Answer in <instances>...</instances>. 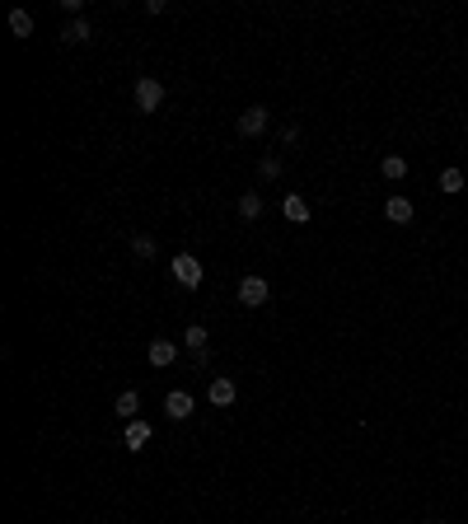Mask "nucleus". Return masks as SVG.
Returning <instances> with one entry per match:
<instances>
[{
    "label": "nucleus",
    "instance_id": "obj_1",
    "mask_svg": "<svg viewBox=\"0 0 468 524\" xmlns=\"http://www.w3.org/2000/svg\"><path fill=\"white\" fill-rule=\"evenodd\" d=\"M169 272H174V281H179L183 290H197L201 277H206V272H201V262H197V253H179L174 262H169Z\"/></svg>",
    "mask_w": 468,
    "mask_h": 524
},
{
    "label": "nucleus",
    "instance_id": "obj_2",
    "mask_svg": "<svg viewBox=\"0 0 468 524\" xmlns=\"http://www.w3.org/2000/svg\"><path fill=\"white\" fill-rule=\"evenodd\" d=\"M132 94H136V108H141V112H159V108H164V85H159L155 75H141Z\"/></svg>",
    "mask_w": 468,
    "mask_h": 524
},
{
    "label": "nucleus",
    "instance_id": "obj_3",
    "mask_svg": "<svg viewBox=\"0 0 468 524\" xmlns=\"http://www.w3.org/2000/svg\"><path fill=\"white\" fill-rule=\"evenodd\" d=\"M267 127H272V112L262 108V103H253V108H244V112H239L234 132H239V136H262Z\"/></svg>",
    "mask_w": 468,
    "mask_h": 524
},
{
    "label": "nucleus",
    "instance_id": "obj_4",
    "mask_svg": "<svg viewBox=\"0 0 468 524\" xmlns=\"http://www.w3.org/2000/svg\"><path fill=\"white\" fill-rule=\"evenodd\" d=\"M267 300H272V286L262 277H244V281H239V304H244V309H262Z\"/></svg>",
    "mask_w": 468,
    "mask_h": 524
},
{
    "label": "nucleus",
    "instance_id": "obj_5",
    "mask_svg": "<svg viewBox=\"0 0 468 524\" xmlns=\"http://www.w3.org/2000/svg\"><path fill=\"white\" fill-rule=\"evenodd\" d=\"M206 398H211L216 407H230V402L239 398V384H234L230 375H211V389H206Z\"/></svg>",
    "mask_w": 468,
    "mask_h": 524
},
{
    "label": "nucleus",
    "instance_id": "obj_6",
    "mask_svg": "<svg viewBox=\"0 0 468 524\" xmlns=\"http://www.w3.org/2000/svg\"><path fill=\"white\" fill-rule=\"evenodd\" d=\"M150 435H155V426H150V422H141V417H136V422H127V431H122V445L141 454V449L150 445Z\"/></svg>",
    "mask_w": 468,
    "mask_h": 524
},
{
    "label": "nucleus",
    "instance_id": "obj_7",
    "mask_svg": "<svg viewBox=\"0 0 468 524\" xmlns=\"http://www.w3.org/2000/svg\"><path fill=\"white\" fill-rule=\"evenodd\" d=\"M174 360H179V342H174V337H155V342H150V365L164 370V365H174Z\"/></svg>",
    "mask_w": 468,
    "mask_h": 524
},
{
    "label": "nucleus",
    "instance_id": "obj_8",
    "mask_svg": "<svg viewBox=\"0 0 468 524\" xmlns=\"http://www.w3.org/2000/svg\"><path fill=\"white\" fill-rule=\"evenodd\" d=\"M281 215H286V220L290 225H309V201H304V197H295V192H286V201H281Z\"/></svg>",
    "mask_w": 468,
    "mask_h": 524
},
{
    "label": "nucleus",
    "instance_id": "obj_9",
    "mask_svg": "<svg viewBox=\"0 0 468 524\" xmlns=\"http://www.w3.org/2000/svg\"><path fill=\"white\" fill-rule=\"evenodd\" d=\"M90 38H94V23L90 19H70L66 28H61V43H66V47H85Z\"/></svg>",
    "mask_w": 468,
    "mask_h": 524
},
{
    "label": "nucleus",
    "instance_id": "obj_10",
    "mask_svg": "<svg viewBox=\"0 0 468 524\" xmlns=\"http://www.w3.org/2000/svg\"><path fill=\"white\" fill-rule=\"evenodd\" d=\"M164 412L174 417V422H188V417H192V393H188V389H174V393L164 398Z\"/></svg>",
    "mask_w": 468,
    "mask_h": 524
},
{
    "label": "nucleus",
    "instance_id": "obj_11",
    "mask_svg": "<svg viewBox=\"0 0 468 524\" xmlns=\"http://www.w3.org/2000/svg\"><path fill=\"white\" fill-rule=\"evenodd\" d=\"M384 215H389L393 225H408V220H413V201H408V197H389V201H384Z\"/></svg>",
    "mask_w": 468,
    "mask_h": 524
},
{
    "label": "nucleus",
    "instance_id": "obj_12",
    "mask_svg": "<svg viewBox=\"0 0 468 524\" xmlns=\"http://www.w3.org/2000/svg\"><path fill=\"white\" fill-rule=\"evenodd\" d=\"M112 407H117V417H122V422H136V412H141V393H117V402H112Z\"/></svg>",
    "mask_w": 468,
    "mask_h": 524
},
{
    "label": "nucleus",
    "instance_id": "obj_13",
    "mask_svg": "<svg viewBox=\"0 0 468 524\" xmlns=\"http://www.w3.org/2000/svg\"><path fill=\"white\" fill-rule=\"evenodd\" d=\"M379 173L389 183H398V178H408V159L403 155H384V164H379Z\"/></svg>",
    "mask_w": 468,
    "mask_h": 524
},
{
    "label": "nucleus",
    "instance_id": "obj_14",
    "mask_svg": "<svg viewBox=\"0 0 468 524\" xmlns=\"http://www.w3.org/2000/svg\"><path fill=\"white\" fill-rule=\"evenodd\" d=\"M10 33L14 38H33V14H28V10H10Z\"/></svg>",
    "mask_w": 468,
    "mask_h": 524
},
{
    "label": "nucleus",
    "instance_id": "obj_15",
    "mask_svg": "<svg viewBox=\"0 0 468 524\" xmlns=\"http://www.w3.org/2000/svg\"><path fill=\"white\" fill-rule=\"evenodd\" d=\"M206 342H211V333H206L201 324H192L188 333H183V346H188V351H206Z\"/></svg>",
    "mask_w": 468,
    "mask_h": 524
},
{
    "label": "nucleus",
    "instance_id": "obj_16",
    "mask_svg": "<svg viewBox=\"0 0 468 524\" xmlns=\"http://www.w3.org/2000/svg\"><path fill=\"white\" fill-rule=\"evenodd\" d=\"M239 215H244V220H257V215H262V197H257V192H244V197H239Z\"/></svg>",
    "mask_w": 468,
    "mask_h": 524
},
{
    "label": "nucleus",
    "instance_id": "obj_17",
    "mask_svg": "<svg viewBox=\"0 0 468 524\" xmlns=\"http://www.w3.org/2000/svg\"><path fill=\"white\" fill-rule=\"evenodd\" d=\"M440 192H450V197L464 192V169H445V173H440Z\"/></svg>",
    "mask_w": 468,
    "mask_h": 524
},
{
    "label": "nucleus",
    "instance_id": "obj_18",
    "mask_svg": "<svg viewBox=\"0 0 468 524\" xmlns=\"http://www.w3.org/2000/svg\"><path fill=\"white\" fill-rule=\"evenodd\" d=\"M257 173H262V178H281V155H262V164H257Z\"/></svg>",
    "mask_w": 468,
    "mask_h": 524
},
{
    "label": "nucleus",
    "instance_id": "obj_19",
    "mask_svg": "<svg viewBox=\"0 0 468 524\" xmlns=\"http://www.w3.org/2000/svg\"><path fill=\"white\" fill-rule=\"evenodd\" d=\"M155 248H159V244H155L150 235H136V239H132V253H136V257H155Z\"/></svg>",
    "mask_w": 468,
    "mask_h": 524
},
{
    "label": "nucleus",
    "instance_id": "obj_20",
    "mask_svg": "<svg viewBox=\"0 0 468 524\" xmlns=\"http://www.w3.org/2000/svg\"><path fill=\"white\" fill-rule=\"evenodd\" d=\"M295 141H300V127H286V132H281V145H286V150H290V145H295Z\"/></svg>",
    "mask_w": 468,
    "mask_h": 524
},
{
    "label": "nucleus",
    "instance_id": "obj_21",
    "mask_svg": "<svg viewBox=\"0 0 468 524\" xmlns=\"http://www.w3.org/2000/svg\"><path fill=\"white\" fill-rule=\"evenodd\" d=\"M426 524H445V520H426Z\"/></svg>",
    "mask_w": 468,
    "mask_h": 524
}]
</instances>
